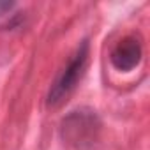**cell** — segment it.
<instances>
[{"label":"cell","instance_id":"3","mask_svg":"<svg viewBox=\"0 0 150 150\" xmlns=\"http://www.w3.org/2000/svg\"><path fill=\"white\" fill-rule=\"evenodd\" d=\"M141 57H143L141 41L136 35H127L117 42L110 58H111V64L117 71L129 72L141 62Z\"/></svg>","mask_w":150,"mask_h":150},{"label":"cell","instance_id":"1","mask_svg":"<svg viewBox=\"0 0 150 150\" xmlns=\"http://www.w3.org/2000/svg\"><path fill=\"white\" fill-rule=\"evenodd\" d=\"M101 120L96 111L81 108L71 111L60 127V134L64 143L72 150H90L99 139Z\"/></svg>","mask_w":150,"mask_h":150},{"label":"cell","instance_id":"2","mask_svg":"<svg viewBox=\"0 0 150 150\" xmlns=\"http://www.w3.org/2000/svg\"><path fill=\"white\" fill-rule=\"evenodd\" d=\"M87 64H88V42L83 41L78 46L76 53L67 62V65L62 69V72L57 76L55 83L51 85L46 99L48 108H58L69 99V96L76 90L78 83L81 81L87 71Z\"/></svg>","mask_w":150,"mask_h":150},{"label":"cell","instance_id":"4","mask_svg":"<svg viewBox=\"0 0 150 150\" xmlns=\"http://www.w3.org/2000/svg\"><path fill=\"white\" fill-rule=\"evenodd\" d=\"M14 7V4H9V2H0V16H2V13L6 11H11Z\"/></svg>","mask_w":150,"mask_h":150}]
</instances>
